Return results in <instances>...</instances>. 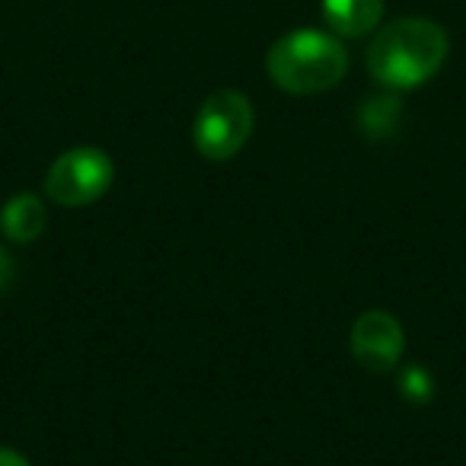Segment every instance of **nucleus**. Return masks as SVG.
Listing matches in <instances>:
<instances>
[{"mask_svg":"<svg viewBox=\"0 0 466 466\" xmlns=\"http://www.w3.org/2000/svg\"><path fill=\"white\" fill-rule=\"evenodd\" d=\"M447 33L425 16H402L383 26L368 48V71L387 90H415L441 71Z\"/></svg>","mask_w":466,"mask_h":466,"instance_id":"f257e3e1","label":"nucleus"},{"mask_svg":"<svg viewBox=\"0 0 466 466\" xmlns=\"http://www.w3.org/2000/svg\"><path fill=\"white\" fill-rule=\"evenodd\" d=\"M268 77L279 90L294 96L326 93L349 74V52L332 33L294 29L268 48Z\"/></svg>","mask_w":466,"mask_h":466,"instance_id":"f03ea898","label":"nucleus"},{"mask_svg":"<svg viewBox=\"0 0 466 466\" xmlns=\"http://www.w3.org/2000/svg\"><path fill=\"white\" fill-rule=\"evenodd\" d=\"M256 112L240 90H214L201 103L192 125V141L205 160L224 163L237 157L253 137Z\"/></svg>","mask_w":466,"mask_h":466,"instance_id":"7ed1b4c3","label":"nucleus"},{"mask_svg":"<svg viewBox=\"0 0 466 466\" xmlns=\"http://www.w3.org/2000/svg\"><path fill=\"white\" fill-rule=\"evenodd\" d=\"M112 160L99 147H74L61 154L46 173V198L61 208H84L99 201L112 186Z\"/></svg>","mask_w":466,"mask_h":466,"instance_id":"20e7f679","label":"nucleus"},{"mask_svg":"<svg viewBox=\"0 0 466 466\" xmlns=\"http://www.w3.org/2000/svg\"><path fill=\"white\" fill-rule=\"evenodd\" d=\"M406 349V332L400 319L387 310H368L351 326V355L370 374H387L400 364Z\"/></svg>","mask_w":466,"mask_h":466,"instance_id":"39448f33","label":"nucleus"},{"mask_svg":"<svg viewBox=\"0 0 466 466\" xmlns=\"http://www.w3.org/2000/svg\"><path fill=\"white\" fill-rule=\"evenodd\" d=\"M48 227V208L39 195L20 192L0 211V230L14 243H35Z\"/></svg>","mask_w":466,"mask_h":466,"instance_id":"423d86ee","label":"nucleus"},{"mask_svg":"<svg viewBox=\"0 0 466 466\" xmlns=\"http://www.w3.org/2000/svg\"><path fill=\"white\" fill-rule=\"evenodd\" d=\"M383 0H323V20L345 39H361L380 26Z\"/></svg>","mask_w":466,"mask_h":466,"instance_id":"0eeeda50","label":"nucleus"},{"mask_svg":"<svg viewBox=\"0 0 466 466\" xmlns=\"http://www.w3.org/2000/svg\"><path fill=\"white\" fill-rule=\"evenodd\" d=\"M400 118V103L393 96H374L368 106L361 109V125L370 131L374 137L387 135L393 128V122Z\"/></svg>","mask_w":466,"mask_h":466,"instance_id":"6e6552de","label":"nucleus"},{"mask_svg":"<svg viewBox=\"0 0 466 466\" xmlns=\"http://www.w3.org/2000/svg\"><path fill=\"white\" fill-rule=\"evenodd\" d=\"M412 390H415V400H425V396L431 393V380H428V374L419 364L406 368V374H402V393L412 396Z\"/></svg>","mask_w":466,"mask_h":466,"instance_id":"1a4fd4ad","label":"nucleus"},{"mask_svg":"<svg viewBox=\"0 0 466 466\" xmlns=\"http://www.w3.org/2000/svg\"><path fill=\"white\" fill-rule=\"evenodd\" d=\"M10 285H14V259H10V253L0 243V294L7 291Z\"/></svg>","mask_w":466,"mask_h":466,"instance_id":"9d476101","label":"nucleus"},{"mask_svg":"<svg viewBox=\"0 0 466 466\" xmlns=\"http://www.w3.org/2000/svg\"><path fill=\"white\" fill-rule=\"evenodd\" d=\"M0 466H33L23 453L10 451V447H0Z\"/></svg>","mask_w":466,"mask_h":466,"instance_id":"9b49d317","label":"nucleus"}]
</instances>
